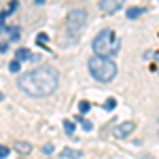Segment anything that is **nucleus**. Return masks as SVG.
I'll list each match as a JSON object with an SVG mask.
<instances>
[{
	"label": "nucleus",
	"instance_id": "nucleus-2",
	"mask_svg": "<svg viewBox=\"0 0 159 159\" xmlns=\"http://www.w3.org/2000/svg\"><path fill=\"white\" fill-rule=\"evenodd\" d=\"M91 47L96 51V55H102V57H115L119 49H121V40L119 36L112 32V30H102L98 36L93 38Z\"/></svg>",
	"mask_w": 159,
	"mask_h": 159
},
{
	"label": "nucleus",
	"instance_id": "nucleus-13",
	"mask_svg": "<svg viewBox=\"0 0 159 159\" xmlns=\"http://www.w3.org/2000/svg\"><path fill=\"white\" fill-rule=\"evenodd\" d=\"M115 106H117V100L115 98H108L104 102V110H115Z\"/></svg>",
	"mask_w": 159,
	"mask_h": 159
},
{
	"label": "nucleus",
	"instance_id": "nucleus-5",
	"mask_svg": "<svg viewBox=\"0 0 159 159\" xmlns=\"http://www.w3.org/2000/svg\"><path fill=\"white\" fill-rule=\"evenodd\" d=\"M134 129H136V121H123L115 127V136L117 138H127V136L134 134Z\"/></svg>",
	"mask_w": 159,
	"mask_h": 159
},
{
	"label": "nucleus",
	"instance_id": "nucleus-21",
	"mask_svg": "<svg viewBox=\"0 0 159 159\" xmlns=\"http://www.w3.org/2000/svg\"><path fill=\"white\" fill-rule=\"evenodd\" d=\"M2 98H4V96H2V93H0V100H2Z\"/></svg>",
	"mask_w": 159,
	"mask_h": 159
},
{
	"label": "nucleus",
	"instance_id": "nucleus-17",
	"mask_svg": "<svg viewBox=\"0 0 159 159\" xmlns=\"http://www.w3.org/2000/svg\"><path fill=\"white\" fill-rule=\"evenodd\" d=\"M43 153H45V155H51V153H53V144H45V147H43Z\"/></svg>",
	"mask_w": 159,
	"mask_h": 159
},
{
	"label": "nucleus",
	"instance_id": "nucleus-1",
	"mask_svg": "<svg viewBox=\"0 0 159 159\" xmlns=\"http://www.w3.org/2000/svg\"><path fill=\"white\" fill-rule=\"evenodd\" d=\"M57 81H60V76H57L55 68L40 66V68H34L30 72L21 74L17 85L21 91H25L32 98H45V96H51L57 89Z\"/></svg>",
	"mask_w": 159,
	"mask_h": 159
},
{
	"label": "nucleus",
	"instance_id": "nucleus-19",
	"mask_svg": "<svg viewBox=\"0 0 159 159\" xmlns=\"http://www.w3.org/2000/svg\"><path fill=\"white\" fill-rule=\"evenodd\" d=\"M4 49H7V45L2 43V45H0V53H4Z\"/></svg>",
	"mask_w": 159,
	"mask_h": 159
},
{
	"label": "nucleus",
	"instance_id": "nucleus-9",
	"mask_svg": "<svg viewBox=\"0 0 159 159\" xmlns=\"http://www.w3.org/2000/svg\"><path fill=\"white\" fill-rule=\"evenodd\" d=\"M83 155L81 151H76V148H64V153H61V157H66V159H79Z\"/></svg>",
	"mask_w": 159,
	"mask_h": 159
},
{
	"label": "nucleus",
	"instance_id": "nucleus-16",
	"mask_svg": "<svg viewBox=\"0 0 159 159\" xmlns=\"http://www.w3.org/2000/svg\"><path fill=\"white\" fill-rule=\"evenodd\" d=\"M9 157V147H0V159Z\"/></svg>",
	"mask_w": 159,
	"mask_h": 159
},
{
	"label": "nucleus",
	"instance_id": "nucleus-14",
	"mask_svg": "<svg viewBox=\"0 0 159 159\" xmlns=\"http://www.w3.org/2000/svg\"><path fill=\"white\" fill-rule=\"evenodd\" d=\"M79 121H81V127H83L85 132H91V129H93V125H91L89 121H85V119H81V117H79Z\"/></svg>",
	"mask_w": 159,
	"mask_h": 159
},
{
	"label": "nucleus",
	"instance_id": "nucleus-8",
	"mask_svg": "<svg viewBox=\"0 0 159 159\" xmlns=\"http://www.w3.org/2000/svg\"><path fill=\"white\" fill-rule=\"evenodd\" d=\"M15 151L21 153V155H28V153H32V144L25 142V140H17V142H15Z\"/></svg>",
	"mask_w": 159,
	"mask_h": 159
},
{
	"label": "nucleus",
	"instance_id": "nucleus-12",
	"mask_svg": "<svg viewBox=\"0 0 159 159\" xmlns=\"http://www.w3.org/2000/svg\"><path fill=\"white\" fill-rule=\"evenodd\" d=\"M64 129H66V134L72 136L74 134V121H68V119H66V121H64Z\"/></svg>",
	"mask_w": 159,
	"mask_h": 159
},
{
	"label": "nucleus",
	"instance_id": "nucleus-6",
	"mask_svg": "<svg viewBox=\"0 0 159 159\" xmlns=\"http://www.w3.org/2000/svg\"><path fill=\"white\" fill-rule=\"evenodd\" d=\"M123 2H125V0H100V4H98V7H100V11H102V13L110 15V13L119 11Z\"/></svg>",
	"mask_w": 159,
	"mask_h": 159
},
{
	"label": "nucleus",
	"instance_id": "nucleus-11",
	"mask_svg": "<svg viewBox=\"0 0 159 159\" xmlns=\"http://www.w3.org/2000/svg\"><path fill=\"white\" fill-rule=\"evenodd\" d=\"M9 70H11V72H19V70H21V61H19V60H13L11 64H9Z\"/></svg>",
	"mask_w": 159,
	"mask_h": 159
},
{
	"label": "nucleus",
	"instance_id": "nucleus-15",
	"mask_svg": "<svg viewBox=\"0 0 159 159\" xmlns=\"http://www.w3.org/2000/svg\"><path fill=\"white\" fill-rule=\"evenodd\" d=\"M79 110H81V112H89V110H91V104H89V102H81V104H79Z\"/></svg>",
	"mask_w": 159,
	"mask_h": 159
},
{
	"label": "nucleus",
	"instance_id": "nucleus-4",
	"mask_svg": "<svg viewBox=\"0 0 159 159\" xmlns=\"http://www.w3.org/2000/svg\"><path fill=\"white\" fill-rule=\"evenodd\" d=\"M87 25V11L85 9H72L66 17V28L74 38L79 36V32Z\"/></svg>",
	"mask_w": 159,
	"mask_h": 159
},
{
	"label": "nucleus",
	"instance_id": "nucleus-18",
	"mask_svg": "<svg viewBox=\"0 0 159 159\" xmlns=\"http://www.w3.org/2000/svg\"><path fill=\"white\" fill-rule=\"evenodd\" d=\"M47 40V34H38V43H45Z\"/></svg>",
	"mask_w": 159,
	"mask_h": 159
},
{
	"label": "nucleus",
	"instance_id": "nucleus-7",
	"mask_svg": "<svg viewBox=\"0 0 159 159\" xmlns=\"http://www.w3.org/2000/svg\"><path fill=\"white\" fill-rule=\"evenodd\" d=\"M15 60H19V61H38V55H34V53H30L28 49H17L15 51Z\"/></svg>",
	"mask_w": 159,
	"mask_h": 159
},
{
	"label": "nucleus",
	"instance_id": "nucleus-20",
	"mask_svg": "<svg viewBox=\"0 0 159 159\" xmlns=\"http://www.w3.org/2000/svg\"><path fill=\"white\" fill-rule=\"evenodd\" d=\"M43 2H45V0H36V4H43Z\"/></svg>",
	"mask_w": 159,
	"mask_h": 159
},
{
	"label": "nucleus",
	"instance_id": "nucleus-10",
	"mask_svg": "<svg viewBox=\"0 0 159 159\" xmlns=\"http://www.w3.org/2000/svg\"><path fill=\"white\" fill-rule=\"evenodd\" d=\"M142 13H144L142 7H132V9H127V17H129V19H136V17H140Z\"/></svg>",
	"mask_w": 159,
	"mask_h": 159
},
{
	"label": "nucleus",
	"instance_id": "nucleus-3",
	"mask_svg": "<svg viewBox=\"0 0 159 159\" xmlns=\"http://www.w3.org/2000/svg\"><path fill=\"white\" fill-rule=\"evenodd\" d=\"M89 72L91 76L100 81V83H110L115 76H117V64L110 60V57H102V55H93L89 60Z\"/></svg>",
	"mask_w": 159,
	"mask_h": 159
}]
</instances>
